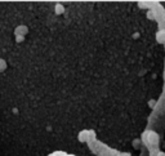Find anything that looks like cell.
<instances>
[{
  "instance_id": "cell-1",
  "label": "cell",
  "mask_w": 165,
  "mask_h": 156,
  "mask_svg": "<svg viewBox=\"0 0 165 156\" xmlns=\"http://www.w3.org/2000/svg\"><path fill=\"white\" fill-rule=\"evenodd\" d=\"M5 66H7V64H5V62H4L3 60H0V71H3V70L5 68Z\"/></svg>"
},
{
  "instance_id": "cell-2",
  "label": "cell",
  "mask_w": 165,
  "mask_h": 156,
  "mask_svg": "<svg viewBox=\"0 0 165 156\" xmlns=\"http://www.w3.org/2000/svg\"><path fill=\"white\" fill-rule=\"evenodd\" d=\"M56 8H57L56 10H57V12H58V13H61V12H63V8L61 7V5H57V7H56Z\"/></svg>"
}]
</instances>
